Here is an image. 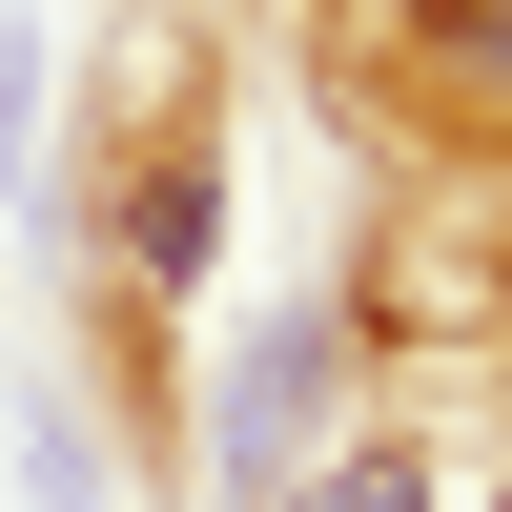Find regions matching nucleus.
I'll return each mask as SVG.
<instances>
[{"label":"nucleus","instance_id":"f257e3e1","mask_svg":"<svg viewBox=\"0 0 512 512\" xmlns=\"http://www.w3.org/2000/svg\"><path fill=\"white\" fill-rule=\"evenodd\" d=\"M287 512H431V472H410V451H328Z\"/></svg>","mask_w":512,"mask_h":512},{"label":"nucleus","instance_id":"f03ea898","mask_svg":"<svg viewBox=\"0 0 512 512\" xmlns=\"http://www.w3.org/2000/svg\"><path fill=\"white\" fill-rule=\"evenodd\" d=\"M431 62H472V82H512V0H431Z\"/></svg>","mask_w":512,"mask_h":512}]
</instances>
